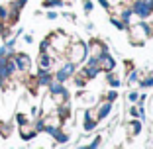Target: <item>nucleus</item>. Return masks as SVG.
Returning <instances> with one entry per match:
<instances>
[{"label": "nucleus", "mask_w": 153, "mask_h": 149, "mask_svg": "<svg viewBox=\"0 0 153 149\" xmlns=\"http://www.w3.org/2000/svg\"><path fill=\"white\" fill-rule=\"evenodd\" d=\"M86 57V45H82V43H76V45L71 47V59L73 61H82V59Z\"/></svg>", "instance_id": "nucleus-1"}, {"label": "nucleus", "mask_w": 153, "mask_h": 149, "mask_svg": "<svg viewBox=\"0 0 153 149\" xmlns=\"http://www.w3.org/2000/svg\"><path fill=\"white\" fill-rule=\"evenodd\" d=\"M134 12L137 14V16H141V18H147L149 12H151V8H149L145 2H135L134 4Z\"/></svg>", "instance_id": "nucleus-2"}, {"label": "nucleus", "mask_w": 153, "mask_h": 149, "mask_svg": "<svg viewBox=\"0 0 153 149\" xmlns=\"http://www.w3.org/2000/svg\"><path fill=\"white\" fill-rule=\"evenodd\" d=\"M147 32H149V30L145 26H135L134 32H131V39H134V41H143V37L147 36Z\"/></svg>", "instance_id": "nucleus-3"}, {"label": "nucleus", "mask_w": 153, "mask_h": 149, "mask_svg": "<svg viewBox=\"0 0 153 149\" xmlns=\"http://www.w3.org/2000/svg\"><path fill=\"white\" fill-rule=\"evenodd\" d=\"M96 63H98L100 69H106V71L114 69V61H112V57H108V55H102V57H100Z\"/></svg>", "instance_id": "nucleus-4"}, {"label": "nucleus", "mask_w": 153, "mask_h": 149, "mask_svg": "<svg viewBox=\"0 0 153 149\" xmlns=\"http://www.w3.org/2000/svg\"><path fill=\"white\" fill-rule=\"evenodd\" d=\"M71 73H73V65H71V63H67V65H65L63 69H61V71L57 73V81H59V82L67 81V79H69V75H71Z\"/></svg>", "instance_id": "nucleus-5"}, {"label": "nucleus", "mask_w": 153, "mask_h": 149, "mask_svg": "<svg viewBox=\"0 0 153 149\" xmlns=\"http://www.w3.org/2000/svg\"><path fill=\"white\" fill-rule=\"evenodd\" d=\"M16 61H18L16 67H20V69H27V67H30V57H27V55H18Z\"/></svg>", "instance_id": "nucleus-6"}, {"label": "nucleus", "mask_w": 153, "mask_h": 149, "mask_svg": "<svg viewBox=\"0 0 153 149\" xmlns=\"http://www.w3.org/2000/svg\"><path fill=\"white\" fill-rule=\"evenodd\" d=\"M108 112H110V102H104V104H100L98 106V118H104V116H108Z\"/></svg>", "instance_id": "nucleus-7"}, {"label": "nucleus", "mask_w": 153, "mask_h": 149, "mask_svg": "<svg viewBox=\"0 0 153 149\" xmlns=\"http://www.w3.org/2000/svg\"><path fill=\"white\" fill-rule=\"evenodd\" d=\"M22 137L24 139H30V137H33V130L27 124H22Z\"/></svg>", "instance_id": "nucleus-8"}, {"label": "nucleus", "mask_w": 153, "mask_h": 149, "mask_svg": "<svg viewBox=\"0 0 153 149\" xmlns=\"http://www.w3.org/2000/svg\"><path fill=\"white\" fill-rule=\"evenodd\" d=\"M49 65H51V59L47 57L45 53H41V57H39V67L45 71V69H49Z\"/></svg>", "instance_id": "nucleus-9"}, {"label": "nucleus", "mask_w": 153, "mask_h": 149, "mask_svg": "<svg viewBox=\"0 0 153 149\" xmlns=\"http://www.w3.org/2000/svg\"><path fill=\"white\" fill-rule=\"evenodd\" d=\"M140 122H131L130 124V133H134V136H135V133H137V131H140Z\"/></svg>", "instance_id": "nucleus-10"}, {"label": "nucleus", "mask_w": 153, "mask_h": 149, "mask_svg": "<svg viewBox=\"0 0 153 149\" xmlns=\"http://www.w3.org/2000/svg\"><path fill=\"white\" fill-rule=\"evenodd\" d=\"M130 100L135 102V100H137V92H130Z\"/></svg>", "instance_id": "nucleus-11"}, {"label": "nucleus", "mask_w": 153, "mask_h": 149, "mask_svg": "<svg viewBox=\"0 0 153 149\" xmlns=\"http://www.w3.org/2000/svg\"><path fill=\"white\" fill-rule=\"evenodd\" d=\"M0 18H6V8H0Z\"/></svg>", "instance_id": "nucleus-12"}, {"label": "nucleus", "mask_w": 153, "mask_h": 149, "mask_svg": "<svg viewBox=\"0 0 153 149\" xmlns=\"http://www.w3.org/2000/svg\"><path fill=\"white\" fill-rule=\"evenodd\" d=\"M0 30H2V26H0Z\"/></svg>", "instance_id": "nucleus-13"}]
</instances>
